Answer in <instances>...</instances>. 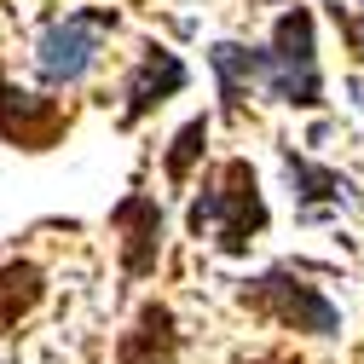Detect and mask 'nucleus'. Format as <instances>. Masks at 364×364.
I'll return each instance as SVG.
<instances>
[{"label":"nucleus","mask_w":364,"mask_h":364,"mask_svg":"<svg viewBox=\"0 0 364 364\" xmlns=\"http://www.w3.org/2000/svg\"><path fill=\"white\" fill-rule=\"evenodd\" d=\"M186 220H191V237H214L220 255H249V243L266 232V197H260L255 168L243 156L220 162V173L203 186Z\"/></svg>","instance_id":"f257e3e1"},{"label":"nucleus","mask_w":364,"mask_h":364,"mask_svg":"<svg viewBox=\"0 0 364 364\" xmlns=\"http://www.w3.org/2000/svg\"><path fill=\"white\" fill-rule=\"evenodd\" d=\"M260 87L278 105L295 110H318L324 105V75H318V23L306 6H289L272 23V47H266V75Z\"/></svg>","instance_id":"f03ea898"},{"label":"nucleus","mask_w":364,"mask_h":364,"mask_svg":"<svg viewBox=\"0 0 364 364\" xmlns=\"http://www.w3.org/2000/svg\"><path fill=\"white\" fill-rule=\"evenodd\" d=\"M237 301H243L249 312L272 318V324H284V330H301V336H341L336 301L318 289V284L295 278L289 266H272V272H260V278H249V284L237 289Z\"/></svg>","instance_id":"7ed1b4c3"},{"label":"nucleus","mask_w":364,"mask_h":364,"mask_svg":"<svg viewBox=\"0 0 364 364\" xmlns=\"http://www.w3.org/2000/svg\"><path fill=\"white\" fill-rule=\"evenodd\" d=\"M110 29H116L110 6H81V12H64L58 23H47V35H41V47H35L41 81H47V87L87 81V70L99 64V47H105Z\"/></svg>","instance_id":"20e7f679"},{"label":"nucleus","mask_w":364,"mask_h":364,"mask_svg":"<svg viewBox=\"0 0 364 364\" xmlns=\"http://www.w3.org/2000/svg\"><path fill=\"white\" fill-rule=\"evenodd\" d=\"M64 105L58 99H41V93H18V87L0 75V139L6 145H23V151H47L64 139Z\"/></svg>","instance_id":"39448f33"},{"label":"nucleus","mask_w":364,"mask_h":364,"mask_svg":"<svg viewBox=\"0 0 364 364\" xmlns=\"http://www.w3.org/2000/svg\"><path fill=\"white\" fill-rule=\"evenodd\" d=\"M110 225L122 232V272L127 278H151L162 260V203L133 191L110 208Z\"/></svg>","instance_id":"423d86ee"},{"label":"nucleus","mask_w":364,"mask_h":364,"mask_svg":"<svg viewBox=\"0 0 364 364\" xmlns=\"http://www.w3.org/2000/svg\"><path fill=\"white\" fill-rule=\"evenodd\" d=\"M179 87H186V64H179V53H168V47H145V58L133 64V75H127V110H122V127H133V122H145L156 105H168Z\"/></svg>","instance_id":"0eeeda50"},{"label":"nucleus","mask_w":364,"mask_h":364,"mask_svg":"<svg viewBox=\"0 0 364 364\" xmlns=\"http://www.w3.org/2000/svg\"><path fill=\"white\" fill-rule=\"evenodd\" d=\"M284 168H289V186H295V214H301V220H318L324 208H358L353 179H347V173H336V168L306 162L295 145H284Z\"/></svg>","instance_id":"6e6552de"},{"label":"nucleus","mask_w":364,"mask_h":364,"mask_svg":"<svg viewBox=\"0 0 364 364\" xmlns=\"http://www.w3.org/2000/svg\"><path fill=\"white\" fill-rule=\"evenodd\" d=\"M173 358H179L173 312L162 301H145L133 330H122V341H116V364H173Z\"/></svg>","instance_id":"1a4fd4ad"},{"label":"nucleus","mask_w":364,"mask_h":364,"mask_svg":"<svg viewBox=\"0 0 364 364\" xmlns=\"http://www.w3.org/2000/svg\"><path fill=\"white\" fill-rule=\"evenodd\" d=\"M208 64H214V75H220L225 116H243L249 87L266 75V53H255V47H237V41H214V47H208Z\"/></svg>","instance_id":"9d476101"},{"label":"nucleus","mask_w":364,"mask_h":364,"mask_svg":"<svg viewBox=\"0 0 364 364\" xmlns=\"http://www.w3.org/2000/svg\"><path fill=\"white\" fill-rule=\"evenodd\" d=\"M41 266H29V260H12V266H0V330L6 324H18V318L41 301Z\"/></svg>","instance_id":"9b49d317"},{"label":"nucleus","mask_w":364,"mask_h":364,"mask_svg":"<svg viewBox=\"0 0 364 364\" xmlns=\"http://www.w3.org/2000/svg\"><path fill=\"white\" fill-rule=\"evenodd\" d=\"M203 145H208V116H191L186 127L173 133V145H168V162H162V173L173 179V186H186V179H191V168H197Z\"/></svg>","instance_id":"f8f14e48"},{"label":"nucleus","mask_w":364,"mask_h":364,"mask_svg":"<svg viewBox=\"0 0 364 364\" xmlns=\"http://www.w3.org/2000/svg\"><path fill=\"white\" fill-rule=\"evenodd\" d=\"M260 364H295V358H289V353H272V358H260Z\"/></svg>","instance_id":"ddd939ff"}]
</instances>
